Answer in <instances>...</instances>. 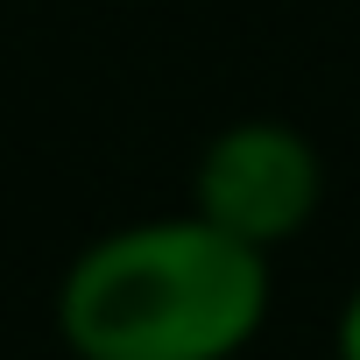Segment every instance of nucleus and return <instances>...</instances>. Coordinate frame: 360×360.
Returning <instances> with one entry per match:
<instances>
[{
    "instance_id": "obj_1",
    "label": "nucleus",
    "mask_w": 360,
    "mask_h": 360,
    "mask_svg": "<svg viewBox=\"0 0 360 360\" xmlns=\"http://www.w3.org/2000/svg\"><path fill=\"white\" fill-rule=\"evenodd\" d=\"M269 318V255L198 212L92 240L57 283L78 360H233Z\"/></svg>"
},
{
    "instance_id": "obj_2",
    "label": "nucleus",
    "mask_w": 360,
    "mask_h": 360,
    "mask_svg": "<svg viewBox=\"0 0 360 360\" xmlns=\"http://www.w3.org/2000/svg\"><path fill=\"white\" fill-rule=\"evenodd\" d=\"M318 198H325V162L283 120H233V127H219L205 141V155H198V176H191V212L212 219L219 233L262 248V255L276 240L304 233Z\"/></svg>"
},
{
    "instance_id": "obj_3",
    "label": "nucleus",
    "mask_w": 360,
    "mask_h": 360,
    "mask_svg": "<svg viewBox=\"0 0 360 360\" xmlns=\"http://www.w3.org/2000/svg\"><path fill=\"white\" fill-rule=\"evenodd\" d=\"M332 353H339V360H360V290L346 297V311H339V325H332Z\"/></svg>"
}]
</instances>
